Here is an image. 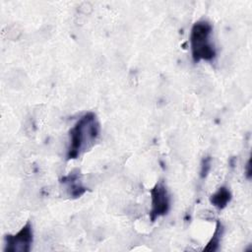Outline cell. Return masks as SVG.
I'll list each match as a JSON object with an SVG mask.
<instances>
[{
  "mask_svg": "<svg viewBox=\"0 0 252 252\" xmlns=\"http://www.w3.org/2000/svg\"><path fill=\"white\" fill-rule=\"evenodd\" d=\"M99 133V125L95 115L92 112L83 115L70 131V145L68 158H76L89 149Z\"/></svg>",
  "mask_w": 252,
  "mask_h": 252,
  "instance_id": "cell-1",
  "label": "cell"
},
{
  "mask_svg": "<svg viewBox=\"0 0 252 252\" xmlns=\"http://www.w3.org/2000/svg\"><path fill=\"white\" fill-rule=\"evenodd\" d=\"M211 33L212 26L208 22L200 21L194 24L190 34L191 51L194 61H209L216 56V50L211 41Z\"/></svg>",
  "mask_w": 252,
  "mask_h": 252,
  "instance_id": "cell-2",
  "label": "cell"
},
{
  "mask_svg": "<svg viewBox=\"0 0 252 252\" xmlns=\"http://www.w3.org/2000/svg\"><path fill=\"white\" fill-rule=\"evenodd\" d=\"M32 242V225L28 222L22 229L14 234L7 235L5 238V251L28 252Z\"/></svg>",
  "mask_w": 252,
  "mask_h": 252,
  "instance_id": "cell-3",
  "label": "cell"
},
{
  "mask_svg": "<svg viewBox=\"0 0 252 252\" xmlns=\"http://www.w3.org/2000/svg\"><path fill=\"white\" fill-rule=\"evenodd\" d=\"M152 210L151 219L155 220L158 217L165 215L169 209V198L166 188L162 183H158L151 191Z\"/></svg>",
  "mask_w": 252,
  "mask_h": 252,
  "instance_id": "cell-4",
  "label": "cell"
},
{
  "mask_svg": "<svg viewBox=\"0 0 252 252\" xmlns=\"http://www.w3.org/2000/svg\"><path fill=\"white\" fill-rule=\"evenodd\" d=\"M64 183L67 185V189L70 191V195L73 197H79L85 192V188L79 181L77 174H70L64 178Z\"/></svg>",
  "mask_w": 252,
  "mask_h": 252,
  "instance_id": "cell-5",
  "label": "cell"
},
{
  "mask_svg": "<svg viewBox=\"0 0 252 252\" xmlns=\"http://www.w3.org/2000/svg\"><path fill=\"white\" fill-rule=\"evenodd\" d=\"M230 198H231V195L228 189H226L225 187H221L211 197V202L215 207L219 209H222L230 201Z\"/></svg>",
  "mask_w": 252,
  "mask_h": 252,
  "instance_id": "cell-6",
  "label": "cell"
},
{
  "mask_svg": "<svg viewBox=\"0 0 252 252\" xmlns=\"http://www.w3.org/2000/svg\"><path fill=\"white\" fill-rule=\"evenodd\" d=\"M221 231H222L221 224L218 221L216 230L213 234V237L211 238V240L209 241L207 246L204 248V251H215V250L218 249L219 244H220V236H221Z\"/></svg>",
  "mask_w": 252,
  "mask_h": 252,
  "instance_id": "cell-7",
  "label": "cell"
},
{
  "mask_svg": "<svg viewBox=\"0 0 252 252\" xmlns=\"http://www.w3.org/2000/svg\"><path fill=\"white\" fill-rule=\"evenodd\" d=\"M209 161H210L209 158L205 159V163L202 165V176L206 175L208 170H209V168H210V162Z\"/></svg>",
  "mask_w": 252,
  "mask_h": 252,
  "instance_id": "cell-8",
  "label": "cell"
}]
</instances>
